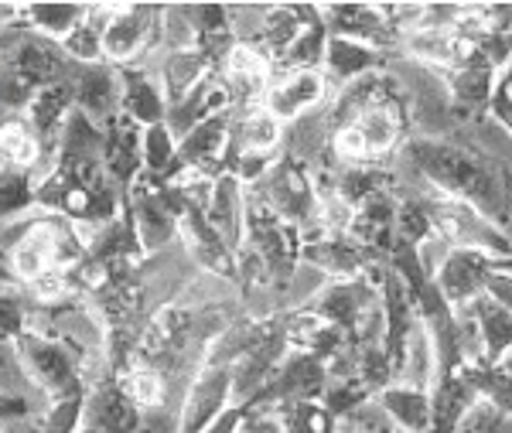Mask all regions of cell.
Returning <instances> with one entry per match:
<instances>
[{"label": "cell", "instance_id": "277c9868", "mask_svg": "<svg viewBox=\"0 0 512 433\" xmlns=\"http://www.w3.org/2000/svg\"><path fill=\"white\" fill-rule=\"evenodd\" d=\"M495 260H499V256H489V253H482V249H454L448 256V263L437 270L434 287L441 290V297L454 311L468 307L485 294L489 277L495 273Z\"/></svg>", "mask_w": 512, "mask_h": 433}, {"label": "cell", "instance_id": "8992f818", "mask_svg": "<svg viewBox=\"0 0 512 433\" xmlns=\"http://www.w3.org/2000/svg\"><path fill=\"white\" fill-rule=\"evenodd\" d=\"M328 103V79L325 72H291V76L270 79L267 93H263V106L274 113L277 120H297V116L318 110Z\"/></svg>", "mask_w": 512, "mask_h": 433}, {"label": "cell", "instance_id": "603a6c76", "mask_svg": "<svg viewBox=\"0 0 512 433\" xmlns=\"http://www.w3.org/2000/svg\"><path fill=\"white\" fill-rule=\"evenodd\" d=\"M31 14H35V21L41 28L55 31V35H62V31H76L79 28V18H82V7H72V4H35L31 7Z\"/></svg>", "mask_w": 512, "mask_h": 433}, {"label": "cell", "instance_id": "d6986e66", "mask_svg": "<svg viewBox=\"0 0 512 433\" xmlns=\"http://www.w3.org/2000/svg\"><path fill=\"white\" fill-rule=\"evenodd\" d=\"M140 154H144L147 171H154V174L171 171L178 164V140H175V133L164 127V123H158V127H147Z\"/></svg>", "mask_w": 512, "mask_h": 433}, {"label": "cell", "instance_id": "6da1fadb", "mask_svg": "<svg viewBox=\"0 0 512 433\" xmlns=\"http://www.w3.org/2000/svg\"><path fill=\"white\" fill-rule=\"evenodd\" d=\"M403 161L444 195L461 198L506 229L512 219V168L478 151L461 133L451 137H407L400 144Z\"/></svg>", "mask_w": 512, "mask_h": 433}, {"label": "cell", "instance_id": "9c48e42d", "mask_svg": "<svg viewBox=\"0 0 512 433\" xmlns=\"http://www.w3.org/2000/svg\"><path fill=\"white\" fill-rule=\"evenodd\" d=\"M161 11L154 7H123L120 14H113L110 24H106L103 35V48L113 58H130L137 55L140 48L154 45L161 38Z\"/></svg>", "mask_w": 512, "mask_h": 433}, {"label": "cell", "instance_id": "4316f807", "mask_svg": "<svg viewBox=\"0 0 512 433\" xmlns=\"http://www.w3.org/2000/svg\"><path fill=\"white\" fill-rule=\"evenodd\" d=\"M24 324V311L14 297H4L0 294V335H18Z\"/></svg>", "mask_w": 512, "mask_h": 433}, {"label": "cell", "instance_id": "d4e9b609", "mask_svg": "<svg viewBox=\"0 0 512 433\" xmlns=\"http://www.w3.org/2000/svg\"><path fill=\"white\" fill-rule=\"evenodd\" d=\"M28 202V181L21 174H0V219L14 215L18 208Z\"/></svg>", "mask_w": 512, "mask_h": 433}, {"label": "cell", "instance_id": "cb8c5ba5", "mask_svg": "<svg viewBox=\"0 0 512 433\" xmlns=\"http://www.w3.org/2000/svg\"><path fill=\"white\" fill-rule=\"evenodd\" d=\"M0 151H4L7 157H14V161H35L38 144H35V137H31L28 127H21V123H7V127H0Z\"/></svg>", "mask_w": 512, "mask_h": 433}, {"label": "cell", "instance_id": "ffe728a7", "mask_svg": "<svg viewBox=\"0 0 512 433\" xmlns=\"http://www.w3.org/2000/svg\"><path fill=\"white\" fill-rule=\"evenodd\" d=\"M434 236V226L427 219V212L410 198H400V212H396V243H407V246H420L424 239Z\"/></svg>", "mask_w": 512, "mask_h": 433}, {"label": "cell", "instance_id": "2e32d148", "mask_svg": "<svg viewBox=\"0 0 512 433\" xmlns=\"http://www.w3.org/2000/svg\"><path fill=\"white\" fill-rule=\"evenodd\" d=\"M120 99H123V82H117V76L110 69H103V65H86V72L79 76L82 110L93 116H110Z\"/></svg>", "mask_w": 512, "mask_h": 433}, {"label": "cell", "instance_id": "f546056e", "mask_svg": "<svg viewBox=\"0 0 512 433\" xmlns=\"http://www.w3.org/2000/svg\"><path fill=\"white\" fill-rule=\"evenodd\" d=\"M243 423H246V406H229V410L222 413L205 433H239L243 430Z\"/></svg>", "mask_w": 512, "mask_h": 433}, {"label": "cell", "instance_id": "9a60e30c", "mask_svg": "<svg viewBox=\"0 0 512 433\" xmlns=\"http://www.w3.org/2000/svg\"><path fill=\"white\" fill-rule=\"evenodd\" d=\"M123 106H127L130 120L144 123V127H158L168 120V99L164 89L154 79H147L144 72H127L123 76Z\"/></svg>", "mask_w": 512, "mask_h": 433}, {"label": "cell", "instance_id": "44dd1931", "mask_svg": "<svg viewBox=\"0 0 512 433\" xmlns=\"http://www.w3.org/2000/svg\"><path fill=\"white\" fill-rule=\"evenodd\" d=\"M393 430L396 423L390 420V413L383 410L379 399H369L355 413L338 420V433H393Z\"/></svg>", "mask_w": 512, "mask_h": 433}, {"label": "cell", "instance_id": "7a4b0ae2", "mask_svg": "<svg viewBox=\"0 0 512 433\" xmlns=\"http://www.w3.org/2000/svg\"><path fill=\"white\" fill-rule=\"evenodd\" d=\"M301 263L315 266L328 280H359L373 266L390 260L383 253H376V249H369L366 243H359L352 232H328V236L315 239V243H304Z\"/></svg>", "mask_w": 512, "mask_h": 433}, {"label": "cell", "instance_id": "ac0fdd59", "mask_svg": "<svg viewBox=\"0 0 512 433\" xmlns=\"http://www.w3.org/2000/svg\"><path fill=\"white\" fill-rule=\"evenodd\" d=\"M287 433H338V420L321 406V399L311 403H294L280 413Z\"/></svg>", "mask_w": 512, "mask_h": 433}, {"label": "cell", "instance_id": "e0dca14e", "mask_svg": "<svg viewBox=\"0 0 512 433\" xmlns=\"http://www.w3.org/2000/svg\"><path fill=\"white\" fill-rule=\"evenodd\" d=\"M468 382L478 389V396L489 399L495 410L512 416V376L502 369H485V365H465Z\"/></svg>", "mask_w": 512, "mask_h": 433}, {"label": "cell", "instance_id": "4dcf8cb0", "mask_svg": "<svg viewBox=\"0 0 512 433\" xmlns=\"http://www.w3.org/2000/svg\"><path fill=\"white\" fill-rule=\"evenodd\" d=\"M495 369H502V372H509V376H512V352H509L506 358H502V362L495 365Z\"/></svg>", "mask_w": 512, "mask_h": 433}, {"label": "cell", "instance_id": "8fae6325", "mask_svg": "<svg viewBox=\"0 0 512 433\" xmlns=\"http://www.w3.org/2000/svg\"><path fill=\"white\" fill-rule=\"evenodd\" d=\"M21 345L24 348H18V355L24 358L28 372L41 382V386L45 389H69L72 386L76 369H72V358L65 348L48 345V341H41V338H24Z\"/></svg>", "mask_w": 512, "mask_h": 433}, {"label": "cell", "instance_id": "4fadbf2b", "mask_svg": "<svg viewBox=\"0 0 512 433\" xmlns=\"http://www.w3.org/2000/svg\"><path fill=\"white\" fill-rule=\"evenodd\" d=\"M376 399L383 403V410L390 413L396 430H407V433L431 430V393H424V389H410V386L393 382V386L383 389Z\"/></svg>", "mask_w": 512, "mask_h": 433}, {"label": "cell", "instance_id": "f1b7e54d", "mask_svg": "<svg viewBox=\"0 0 512 433\" xmlns=\"http://www.w3.org/2000/svg\"><path fill=\"white\" fill-rule=\"evenodd\" d=\"M485 294H489L495 304L506 307V311H512V273H492Z\"/></svg>", "mask_w": 512, "mask_h": 433}, {"label": "cell", "instance_id": "484cf974", "mask_svg": "<svg viewBox=\"0 0 512 433\" xmlns=\"http://www.w3.org/2000/svg\"><path fill=\"white\" fill-rule=\"evenodd\" d=\"M454 253V249L444 243L441 236H431V239H424V243L417 246V263H420V270L427 273V277H437V270H441L444 263H448V256Z\"/></svg>", "mask_w": 512, "mask_h": 433}, {"label": "cell", "instance_id": "1f68e13d", "mask_svg": "<svg viewBox=\"0 0 512 433\" xmlns=\"http://www.w3.org/2000/svg\"><path fill=\"white\" fill-rule=\"evenodd\" d=\"M393 433H407V430H393Z\"/></svg>", "mask_w": 512, "mask_h": 433}, {"label": "cell", "instance_id": "5b68a950", "mask_svg": "<svg viewBox=\"0 0 512 433\" xmlns=\"http://www.w3.org/2000/svg\"><path fill=\"white\" fill-rule=\"evenodd\" d=\"M229 396H233V369L205 365L188 386V396L181 399L178 433H205L229 410Z\"/></svg>", "mask_w": 512, "mask_h": 433}, {"label": "cell", "instance_id": "3957f363", "mask_svg": "<svg viewBox=\"0 0 512 433\" xmlns=\"http://www.w3.org/2000/svg\"><path fill=\"white\" fill-rule=\"evenodd\" d=\"M328 38H349L383 55H400L403 38L386 24L379 4H325L321 7Z\"/></svg>", "mask_w": 512, "mask_h": 433}, {"label": "cell", "instance_id": "83f0119b", "mask_svg": "<svg viewBox=\"0 0 512 433\" xmlns=\"http://www.w3.org/2000/svg\"><path fill=\"white\" fill-rule=\"evenodd\" d=\"M239 433H287L284 430V420L277 413H246V423Z\"/></svg>", "mask_w": 512, "mask_h": 433}, {"label": "cell", "instance_id": "30bf717a", "mask_svg": "<svg viewBox=\"0 0 512 433\" xmlns=\"http://www.w3.org/2000/svg\"><path fill=\"white\" fill-rule=\"evenodd\" d=\"M465 311L472 314V321L478 324V335H482L485 369H495V365L512 352V311L495 304L489 294L472 301Z\"/></svg>", "mask_w": 512, "mask_h": 433}, {"label": "cell", "instance_id": "52a82bcc", "mask_svg": "<svg viewBox=\"0 0 512 433\" xmlns=\"http://www.w3.org/2000/svg\"><path fill=\"white\" fill-rule=\"evenodd\" d=\"M393 55H383L376 48L362 45V41L349 38H328V52H325V79H328V93H338L349 82L369 76V72H383L390 65Z\"/></svg>", "mask_w": 512, "mask_h": 433}, {"label": "cell", "instance_id": "7c38bea8", "mask_svg": "<svg viewBox=\"0 0 512 433\" xmlns=\"http://www.w3.org/2000/svg\"><path fill=\"white\" fill-rule=\"evenodd\" d=\"M444 79H448V93L458 110L489 113L495 96V79H499V72L492 65H465V69L444 72Z\"/></svg>", "mask_w": 512, "mask_h": 433}, {"label": "cell", "instance_id": "7402d4cb", "mask_svg": "<svg viewBox=\"0 0 512 433\" xmlns=\"http://www.w3.org/2000/svg\"><path fill=\"white\" fill-rule=\"evenodd\" d=\"M458 433H512V416L495 410L489 399H478L465 420H461Z\"/></svg>", "mask_w": 512, "mask_h": 433}, {"label": "cell", "instance_id": "5bb4252c", "mask_svg": "<svg viewBox=\"0 0 512 433\" xmlns=\"http://www.w3.org/2000/svg\"><path fill=\"white\" fill-rule=\"evenodd\" d=\"M209 58H205L198 48H188V52H168L161 65V89L168 106L181 103L192 89L209 76Z\"/></svg>", "mask_w": 512, "mask_h": 433}, {"label": "cell", "instance_id": "ba28073f", "mask_svg": "<svg viewBox=\"0 0 512 433\" xmlns=\"http://www.w3.org/2000/svg\"><path fill=\"white\" fill-rule=\"evenodd\" d=\"M205 215H209L212 229L222 236V243L229 249H239V243L246 239V195L243 181L236 174H222V178L212 181Z\"/></svg>", "mask_w": 512, "mask_h": 433}]
</instances>
